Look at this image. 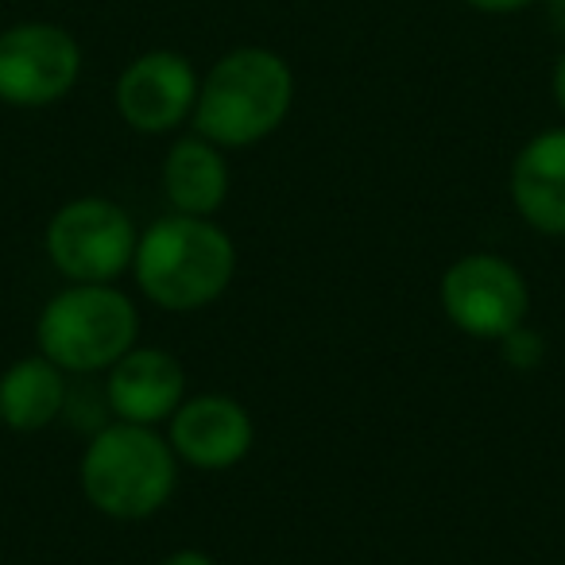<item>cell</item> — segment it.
Here are the masks:
<instances>
[{
	"label": "cell",
	"instance_id": "6da1fadb",
	"mask_svg": "<svg viewBox=\"0 0 565 565\" xmlns=\"http://www.w3.org/2000/svg\"><path fill=\"white\" fill-rule=\"evenodd\" d=\"M132 275L143 299L174 315L205 310L236 275V244L213 217L167 213L136 241Z\"/></svg>",
	"mask_w": 565,
	"mask_h": 565
},
{
	"label": "cell",
	"instance_id": "7a4b0ae2",
	"mask_svg": "<svg viewBox=\"0 0 565 565\" xmlns=\"http://www.w3.org/2000/svg\"><path fill=\"white\" fill-rule=\"evenodd\" d=\"M295 74L271 47H233L198 86L194 132L225 151L264 143L291 117Z\"/></svg>",
	"mask_w": 565,
	"mask_h": 565
},
{
	"label": "cell",
	"instance_id": "3957f363",
	"mask_svg": "<svg viewBox=\"0 0 565 565\" xmlns=\"http://www.w3.org/2000/svg\"><path fill=\"white\" fill-rule=\"evenodd\" d=\"M179 457L156 426L117 423L89 438L78 465L89 508L117 523H143L171 503L179 488Z\"/></svg>",
	"mask_w": 565,
	"mask_h": 565
},
{
	"label": "cell",
	"instance_id": "277c9868",
	"mask_svg": "<svg viewBox=\"0 0 565 565\" xmlns=\"http://www.w3.org/2000/svg\"><path fill=\"white\" fill-rule=\"evenodd\" d=\"M140 341V310L113 282H66L35 322V345L66 376L109 372Z\"/></svg>",
	"mask_w": 565,
	"mask_h": 565
},
{
	"label": "cell",
	"instance_id": "5b68a950",
	"mask_svg": "<svg viewBox=\"0 0 565 565\" xmlns=\"http://www.w3.org/2000/svg\"><path fill=\"white\" fill-rule=\"evenodd\" d=\"M136 241L140 233L125 205L94 194L58 205L43 233L51 267L66 282H117L132 271Z\"/></svg>",
	"mask_w": 565,
	"mask_h": 565
},
{
	"label": "cell",
	"instance_id": "8992f818",
	"mask_svg": "<svg viewBox=\"0 0 565 565\" xmlns=\"http://www.w3.org/2000/svg\"><path fill=\"white\" fill-rule=\"evenodd\" d=\"M438 299L454 330L477 341H503L511 330L526 326L531 315V287L523 271L495 252L454 259L441 275Z\"/></svg>",
	"mask_w": 565,
	"mask_h": 565
},
{
	"label": "cell",
	"instance_id": "52a82bcc",
	"mask_svg": "<svg viewBox=\"0 0 565 565\" xmlns=\"http://www.w3.org/2000/svg\"><path fill=\"white\" fill-rule=\"evenodd\" d=\"M82 78V47L66 28L24 20L0 32V102L12 109H47Z\"/></svg>",
	"mask_w": 565,
	"mask_h": 565
},
{
	"label": "cell",
	"instance_id": "ba28073f",
	"mask_svg": "<svg viewBox=\"0 0 565 565\" xmlns=\"http://www.w3.org/2000/svg\"><path fill=\"white\" fill-rule=\"evenodd\" d=\"M198 71L179 51H143L120 71L113 105L120 120L140 136H167L194 117Z\"/></svg>",
	"mask_w": 565,
	"mask_h": 565
},
{
	"label": "cell",
	"instance_id": "9c48e42d",
	"mask_svg": "<svg viewBox=\"0 0 565 565\" xmlns=\"http://www.w3.org/2000/svg\"><path fill=\"white\" fill-rule=\"evenodd\" d=\"M167 441L182 465H194L202 472H221L241 465L252 454L256 426L244 403L233 395H186L182 407L167 423Z\"/></svg>",
	"mask_w": 565,
	"mask_h": 565
},
{
	"label": "cell",
	"instance_id": "30bf717a",
	"mask_svg": "<svg viewBox=\"0 0 565 565\" xmlns=\"http://www.w3.org/2000/svg\"><path fill=\"white\" fill-rule=\"evenodd\" d=\"M186 399V369L174 353L132 345L105 380V407L117 423L163 426Z\"/></svg>",
	"mask_w": 565,
	"mask_h": 565
},
{
	"label": "cell",
	"instance_id": "8fae6325",
	"mask_svg": "<svg viewBox=\"0 0 565 565\" xmlns=\"http://www.w3.org/2000/svg\"><path fill=\"white\" fill-rule=\"evenodd\" d=\"M511 202L542 236H565V125L531 136L511 163Z\"/></svg>",
	"mask_w": 565,
	"mask_h": 565
},
{
	"label": "cell",
	"instance_id": "7c38bea8",
	"mask_svg": "<svg viewBox=\"0 0 565 565\" xmlns=\"http://www.w3.org/2000/svg\"><path fill=\"white\" fill-rule=\"evenodd\" d=\"M159 186H163L171 213L213 217L228 198L225 148H217L198 132L174 140L163 156V167H159Z\"/></svg>",
	"mask_w": 565,
	"mask_h": 565
},
{
	"label": "cell",
	"instance_id": "4fadbf2b",
	"mask_svg": "<svg viewBox=\"0 0 565 565\" xmlns=\"http://www.w3.org/2000/svg\"><path fill=\"white\" fill-rule=\"evenodd\" d=\"M71 403V384L66 372L43 353L20 356L0 372V426L12 434H40Z\"/></svg>",
	"mask_w": 565,
	"mask_h": 565
},
{
	"label": "cell",
	"instance_id": "5bb4252c",
	"mask_svg": "<svg viewBox=\"0 0 565 565\" xmlns=\"http://www.w3.org/2000/svg\"><path fill=\"white\" fill-rule=\"evenodd\" d=\"M500 345H503V361H508L511 369H534V364H542V353H546V341L534 330H526V326L511 330Z\"/></svg>",
	"mask_w": 565,
	"mask_h": 565
},
{
	"label": "cell",
	"instance_id": "9a60e30c",
	"mask_svg": "<svg viewBox=\"0 0 565 565\" xmlns=\"http://www.w3.org/2000/svg\"><path fill=\"white\" fill-rule=\"evenodd\" d=\"M461 4H469V9H477V12H488V17H511V12L531 9L534 0H461Z\"/></svg>",
	"mask_w": 565,
	"mask_h": 565
},
{
	"label": "cell",
	"instance_id": "2e32d148",
	"mask_svg": "<svg viewBox=\"0 0 565 565\" xmlns=\"http://www.w3.org/2000/svg\"><path fill=\"white\" fill-rule=\"evenodd\" d=\"M159 565H217V562H213L205 550H190L186 546V550H174V554H167Z\"/></svg>",
	"mask_w": 565,
	"mask_h": 565
},
{
	"label": "cell",
	"instance_id": "e0dca14e",
	"mask_svg": "<svg viewBox=\"0 0 565 565\" xmlns=\"http://www.w3.org/2000/svg\"><path fill=\"white\" fill-rule=\"evenodd\" d=\"M550 94H554V105L565 113V51L557 55L554 74H550Z\"/></svg>",
	"mask_w": 565,
	"mask_h": 565
},
{
	"label": "cell",
	"instance_id": "ac0fdd59",
	"mask_svg": "<svg viewBox=\"0 0 565 565\" xmlns=\"http://www.w3.org/2000/svg\"><path fill=\"white\" fill-rule=\"evenodd\" d=\"M546 20L554 28V35L565 40V0H546Z\"/></svg>",
	"mask_w": 565,
	"mask_h": 565
}]
</instances>
